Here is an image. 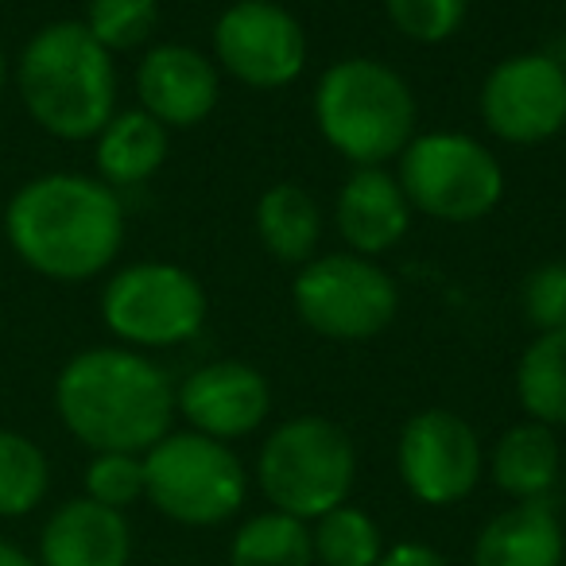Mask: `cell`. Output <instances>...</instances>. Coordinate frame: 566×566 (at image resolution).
Listing matches in <instances>:
<instances>
[{
    "instance_id": "6da1fadb",
    "label": "cell",
    "mask_w": 566,
    "mask_h": 566,
    "mask_svg": "<svg viewBox=\"0 0 566 566\" xmlns=\"http://www.w3.org/2000/svg\"><path fill=\"white\" fill-rule=\"evenodd\" d=\"M4 237L43 280L86 283L109 272L125 249V202L97 175H35L4 206Z\"/></svg>"
},
{
    "instance_id": "7a4b0ae2",
    "label": "cell",
    "mask_w": 566,
    "mask_h": 566,
    "mask_svg": "<svg viewBox=\"0 0 566 566\" xmlns=\"http://www.w3.org/2000/svg\"><path fill=\"white\" fill-rule=\"evenodd\" d=\"M55 416L90 454H144L175 431V380L140 349H82L55 377Z\"/></svg>"
},
{
    "instance_id": "3957f363",
    "label": "cell",
    "mask_w": 566,
    "mask_h": 566,
    "mask_svg": "<svg viewBox=\"0 0 566 566\" xmlns=\"http://www.w3.org/2000/svg\"><path fill=\"white\" fill-rule=\"evenodd\" d=\"M28 117L66 144L94 140L117 113V63L82 20L43 24L17 59Z\"/></svg>"
},
{
    "instance_id": "277c9868",
    "label": "cell",
    "mask_w": 566,
    "mask_h": 566,
    "mask_svg": "<svg viewBox=\"0 0 566 566\" xmlns=\"http://www.w3.org/2000/svg\"><path fill=\"white\" fill-rule=\"evenodd\" d=\"M315 128L349 167H388L419 133V102L396 66L373 55L334 59L311 94Z\"/></svg>"
},
{
    "instance_id": "5b68a950",
    "label": "cell",
    "mask_w": 566,
    "mask_h": 566,
    "mask_svg": "<svg viewBox=\"0 0 566 566\" xmlns=\"http://www.w3.org/2000/svg\"><path fill=\"white\" fill-rule=\"evenodd\" d=\"M268 509L315 524L346 504L357 485V447L342 423L326 416H292L264 434L252 465Z\"/></svg>"
},
{
    "instance_id": "8992f818",
    "label": "cell",
    "mask_w": 566,
    "mask_h": 566,
    "mask_svg": "<svg viewBox=\"0 0 566 566\" xmlns=\"http://www.w3.org/2000/svg\"><path fill=\"white\" fill-rule=\"evenodd\" d=\"M252 473L229 442L167 431L144 450V501L179 527H221L244 512Z\"/></svg>"
},
{
    "instance_id": "52a82bcc",
    "label": "cell",
    "mask_w": 566,
    "mask_h": 566,
    "mask_svg": "<svg viewBox=\"0 0 566 566\" xmlns=\"http://www.w3.org/2000/svg\"><path fill=\"white\" fill-rule=\"evenodd\" d=\"M411 210L442 226H473L504 198V167L489 144L458 128L416 133L396 159Z\"/></svg>"
},
{
    "instance_id": "ba28073f",
    "label": "cell",
    "mask_w": 566,
    "mask_h": 566,
    "mask_svg": "<svg viewBox=\"0 0 566 566\" xmlns=\"http://www.w3.org/2000/svg\"><path fill=\"white\" fill-rule=\"evenodd\" d=\"M210 295L190 268L171 260H136L109 272L102 287V323L117 346L175 349L202 334Z\"/></svg>"
},
{
    "instance_id": "9c48e42d",
    "label": "cell",
    "mask_w": 566,
    "mask_h": 566,
    "mask_svg": "<svg viewBox=\"0 0 566 566\" xmlns=\"http://www.w3.org/2000/svg\"><path fill=\"white\" fill-rule=\"evenodd\" d=\"M295 318L311 334L338 346L373 342L400 315V287L380 268V260L357 256L349 249L318 252L292 275Z\"/></svg>"
},
{
    "instance_id": "30bf717a",
    "label": "cell",
    "mask_w": 566,
    "mask_h": 566,
    "mask_svg": "<svg viewBox=\"0 0 566 566\" xmlns=\"http://www.w3.org/2000/svg\"><path fill=\"white\" fill-rule=\"evenodd\" d=\"M213 63L244 90L275 94L307 71V32L292 9L275 0H233L213 20Z\"/></svg>"
},
{
    "instance_id": "8fae6325",
    "label": "cell",
    "mask_w": 566,
    "mask_h": 566,
    "mask_svg": "<svg viewBox=\"0 0 566 566\" xmlns=\"http://www.w3.org/2000/svg\"><path fill=\"white\" fill-rule=\"evenodd\" d=\"M396 473L423 509H454L485 481V442L458 411L423 408L400 427Z\"/></svg>"
},
{
    "instance_id": "7c38bea8",
    "label": "cell",
    "mask_w": 566,
    "mask_h": 566,
    "mask_svg": "<svg viewBox=\"0 0 566 566\" xmlns=\"http://www.w3.org/2000/svg\"><path fill=\"white\" fill-rule=\"evenodd\" d=\"M481 125L493 140L535 148L566 128V66L543 51H516L478 90Z\"/></svg>"
},
{
    "instance_id": "4fadbf2b",
    "label": "cell",
    "mask_w": 566,
    "mask_h": 566,
    "mask_svg": "<svg viewBox=\"0 0 566 566\" xmlns=\"http://www.w3.org/2000/svg\"><path fill=\"white\" fill-rule=\"evenodd\" d=\"M175 416L187 423V431L233 447L268 423L272 385L256 365L237 357L206 361L182 385H175Z\"/></svg>"
},
{
    "instance_id": "5bb4252c",
    "label": "cell",
    "mask_w": 566,
    "mask_h": 566,
    "mask_svg": "<svg viewBox=\"0 0 566 566\" xmlns=\"http://www.w3.org/2000/svg\"><path fill=\"white\" fill-rule=\"evenodd\" d=\"M136 102L167 133L198 128L221 102V71L190 43H156L136 63Z\"/></svg>"
},
{
    "instance_id": "9a60e30c",
    "label": "cell",
    "mask_w": 566,
    "mask_h": 566,
    "mask_svg": "<svg viewBox=\"0 0 566 566\" xmlns=\"http://www.w3.org/2000/svg\"><path fill=\"white\" fill-rule=\"evenodd\" d=\"M411 218H416V210H411L396 171L349 167L346 182L334 198V229L349 252L380 260L408 237Z\"/></svg>"
},
{
    "instance_id": "2e32d148",
    "label": "cell",
    "mask_w": 566,
    "mask_h": 566,
    "mask_svg": "<svg viewBox=\"0 0 566 566\" xmlns=\"http://www.w3.org/2000/svg\"><path fill=\"white\" fill-rule=\"evenodd\" d=\"M40 566H128L133 524L125 512L105 509L90 496L63 501L40 532Z\"/></svg>"
},
{
    "instance_id": "e0dca14e",
    "label": "cell",
    "mask_w": 566,
    "mask_h": 566,
    "mask_svg": "<svg viewBox=\"0 0 566 566\" xmlns=\"http://www.w3.org/2000/svg\"><path fill=\"white\" fill-rule=\"evenodd\" d=\"M566 527L551 501H520L478 527L470 566H563Z\"/></svg>"
},
{
    "instance_id": "ac0fdd59",
    "label": "cell",
    "mask_w": 566,
    "mask_h": 566,
    "mask_svg": "<svg viewBox=\"0 0 566 566\" xmlns=\"http://www.w3.org/2000/svg\"><path fill=\"white\" fill-rule=\"evenodd\" d=\"M563 473V447L555 427H543L535 419L504 427L496 442L485 450V478L512 504L520 501H551Z\"/></svg>"
},
{
    "instance_id": "d6986e66",
    "label": "cell",
    "mask_w": 566,
    "mask_h": 566,
    "mask_svg": "<svg viewBox=\"0 0 566 566\" xmlns=\"http://www.w3.org/2000/svg\"><path fill=\"white\" fill-rule=\"evenodd\" d=\"M167 156H171V133L156 117H148L140 105L136 109H117L109 117V125L94 136L97 179L109 182L117 195L156 179Z\"/></svg>"
},
{
    "instance_id": "ffe728a7",
    "label": "cell",
    "mask_w": 566,
    "mask_h": 566,
    "mask_svg": "<svg viewBox=\"0 0 566 566\" xmlns=\"http://www.w3.org/2000/svg\"><path fill=\"white\" fill-rule=\"evenodd\" d=\"M252 226L264 244V252L280 264H307L311 256H318V244L326 233V218L318 198L300 182H272L264 195L256 198L252 210Z\"/></svg>"
},
{
    "instance_id": "44dd1931",
    "label": "cell",
    "mask_w": 566,
    "mask_h": 566,
    "mask_svg": "<svg viewBox=\"0 0 566 566\" xmlns=\"http://www.w3.org/2000/svg\"><path fill=\"white\" fill-rule=\"evenodd\" d=\"M516 400L524 419L543 427H566V326L543 331L524 346L516 361Z\"/></svg>"
},
{
    "instance_id": "7402d4cb",
    "label": "cell",
    "mask_w": 566,
    "mask_h": 566,
    "mask_svg": "<svg viewBox=\"0 0 566 566\" xmlns=\"http://www.w3.org/2000/svg\"><path fill=\"white\" fill-rule=\"evenodd\" d=\"M229 566H315L311 524L287 512L260 509L229 535Z\"/></svg>"
},
{
    "instance_id": "603a6c76",
    "label": "cell",
    "mask_w": 566,
    "mask_h": 566,
    "mask_svg": "<svg viewBox=\"0 0 566 566\" xmlns=\"http://www.w3.org/2000/svg\"><path fill=\"white\" fill-rule=\"evenodd\" d=\"M315 543V566H377L385 555V532L357 504H338L311 524Z\"/></svg>"
},
{
    "instance_id": "cb8c5ba5",
    "label": "cell",
    "mask_w": 566,
    "mask_h": 566,
    "mask_svg": "<svg viewBox=\"0 0 566 566\" xmlns=\"http://www.w3.org/2000/svg\"><path fill=\"white\" fill-rule=\"evenodd\" d=\"M51 489V462L28 434L0 427V520H20L43 504Z\"/></svg>"
},
{
    "instance_id": "d4e9b609",
    "label": "cell",
    "mask_w": 566,
    "mask_h": 566,
    "mask_svg": "<svg viewBox=\"0 0 566 566\" xmlns=\"http://www.w3.org/2000/svg\"><path fill=\"white\" fill-rule=\"evenodd\" d=\"M82 24L109 55L140 51L159 28V0H90Z\"/></svg>"
},
{
    "instance_id": "484cf974",
    "label": "cell",
    "mask_w": 566,
    "mask_h": 566,
    "mask_svg": "<svg viewBox=\"0 0 566 566\" xmlns=\"http://www.w3.org/2000/svg\"><path fill=\"white\" fill-rule=\"evenodd\" d=\"M385 17L408 43L439 48L454 40L470 17V0H380Z\"/></svg>"
},
{
    "instance_id": "4316f807",
    "label": "cell",
    "mask_w": 566,
    "mask_h": 566,
    "mask_svg": "<svg viewBox=\"0 0 566 566\" xmlns=\"http://www.w3.org/2000/svg\"><path fill=\"white\" fill-rule=\"evenodd\" d=\"M90 501L105 504V509H133L136 501H144V454H120V450H105L94 454L82 473Z\"/></svg>"
},
{
    "instance_id": "83f0119b",
    "label": "cell",
    "mask_w": 566,
    "mask_h": 566,
    "mask_svg": "<svg viewBox=\"0 0 566 566\" xmlns=\"http://www.w3.org/2000/svg\"><path fill=\"white\" fill-rule=\"evenodd\" d=\"M520 307L535 334L566 326V260H547L532 268L520 287Z\"/></svg>"
},
{
    "instance_id": "f1b7e54d",
    "label": "cell",
    "mask_w": 566,
    "mask_h": 566,
    "mask_svg": "<svg viewBox=\"0 0 566 566\" xmlns=\"http://www.w3.org/2000/svg\"><path fill=\"white\" fill-rule=\"evenodd\" d=\"M377 566H454V563L439 547H431V543L400 539V543H388Z\"/></svg>"
},
{
    "instance_id": "f546056e",
    "label": "cell",
    "mask_w": 566,
    "mask_h": 566,
    "mask_svg": "<svg viewBox=\"0 0 566 566\" xmlns=\"http://www.w3.org/2000/svg\"><path fill=\"white\" fill-rule=\"evenodd\" d=\"M0 566H40L24 547H17L12 539H0Z\"/></svg>"
},
{
    "instance_id": "4dcf8cb0",
    "label": "cell",
    "mask_w": 566,
    "mask_h": 566,
    "mask_svg": "<svg viewBox=\"0 0 566 566\" xmlns=\"http://www.w3.org/2000/svg\"><path fill=\"white\" fill-rule=\"evenodd\" d=\"M4 82H9V59L0 51V94H4Z\"/></svg>"
},
{
    "instance_id": "1f68e13d",
    "label": "cell",
    "mask_w": 566,
    "mask_h": 566,
    "mask_svg": "<svg viewBox=\"0 0 566 566\" xmlns=\"http://www.w3.org/2000/svg\"><path fill=\"white\" fill-rule=\"evenodd\" d=\"M171 566H202V563H171Z\"/></svg>"
},
{
    "instance_id": "d6a6232c",
    "label": "cell",
    "mask_w": 566,
    "mask_h": 566,
    "mask_svg": "<svg viewBox=\"0 0 566 566\" xmlns=\"http://www.w3.org/2000/svg\"><path fill=\"white\" fill-rule=\"evenodd\" d=\"M563 24H566V0H563Z\"/></svg>"
}]
</instances>
